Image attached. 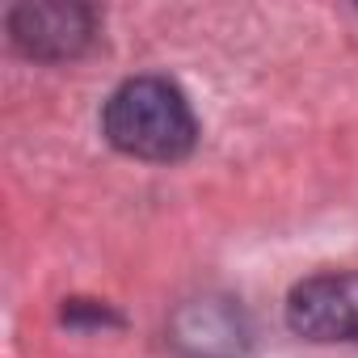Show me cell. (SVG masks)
<instances>
[{
  "label": "cell",
  "mask_w": 358,
  "mask_h": 358,
  "mask_svg": "<svg viewBox=\"0 0 358 358\" xmlns=\"http://www.w3.org/2000/svg\"><path fill=\"white\" fill-rule=\"evenodd\" d=\"M101 127L110 143L135 160H182L194 148V110L182 97V89L160 80V76H139L114 89L106 101Z\"/></svg>",
  "instance_id": "1"
},
{
  "label": "cell",
  "mask_w": 358,
  "mask_h": 358,
  "mask_svg": "<svg viewBox=\"0 0 358 358\" xmlns=\"http://www.w3.org/2000/svg\"><path fill=\"white\" fill-rule=\"evenodd\" d=\"M287 324L308 341H358V274H312L295 282Z\"/></svg>",
  "instance_id": "2"
},
{
  "label": "cell",
  "mask_w": 358,
  "mask_h": 358,
  "mask_svg": "<svg viewBox=\"0 0 358 358\" xmlns=\"http://www.w3.org/2000/svg\"><path fill=\"white\" fill-rule=\"evenodd\" d=\"M169 341L190 358H241L249 345L245 312L232 299H190L173 312Z\"/></svg>",
  "instance_id": "3"
},
{
  "label": "cell",
  "mask_w": 358,
  "mask_h": 358,
  "mask_svg": "<svg viewBox=\"0 0 358 358\" xmlns=\"http://www.w3.org/2000/svg\"><path fill=\"white\" fill-rule=\"evenodd\" d=\"M9 30H13V43L34 59H72L93 38V13L85 5H55V0H43V5L13 9Z\"/></svg>",
  "instance_id": "4"
}]
</instances>
